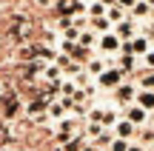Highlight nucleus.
<instances>
[{
  "label": "nucleus",
  "instance_id": "nucleus-21",
  "mask_svg": "<svg viewBox=\"0 0 154 151\" xmlns=\"http://www.w3.org/2000/svg\"><path fill=\"white\" fill-rule=\"evenodd\" d=\"M109 151H128V140H120V137H114V143L109 146Z\"/></svg>",
  "mask_w": 154,
  "mask_h": 151
},
{
  "label": "nucleus",
  "instance_id": "nucleus-13",
  "mask_svg": "<svg viewBox=\"0 0 154 151\" xmlns=\"http://www.w3.org/2000/svg\"><path fill=\"white\" fill-rule=\"evenodd\" d=\"M128 46H131V54H134V57H143L146 51L151 49V46H149V37H146V34H143V37H140V34H137V37H131V40H128Z\"/></svg>",
  "mask_w": 154,
  "mask_h": 151
},
{
  "label": "nucleus",
  "instance_id": "nucleus-2",
  "mask_svg": "<svg viewBox=\"0 0 154 151\" xmlns=\"http://www.w3.org/2000/svg\"><path fill=\"white\" fill-rule=\"evenodd\" d=\"M137 91H140V89L131 83V80H123V83L114 89V103H117L120 108H128V106L134 103V97H137Z\"/></svg>",
  "mask_w": 154,
  "mask_h": 151
},
{
  "label": "nucleus",
  "instance_id": "nucleus-31",
  "mask_svg": "<svg viewBox=\"0 0 154 151\" xmlns=\"http://www.w3.org/2000/svg\"><path fill=\"white\" fill-rule=\"evenodd\" d=\"M151 17H154V6H151Z\"/></svg>",
  "mask_w": 154,
  "mask_h": 151
},
{
  "label": "nucleus",
  "instance_id": "nucleus-10",
  "mask_svg": "<svg viewBox=\"0 0 154 151\" xmlns=\"http://www.w3.org/2000/svg\"><path fill=\"white\" fill-rule=\"evenodd\" d=\"M134 134H137V125H134V123H128L126 117L117 120V125H114V137H120V140H131Z\"/></svg>",
  "mask_w": 154,
  "mask_h": 151
},
{
  "label": "nucleus",
  "instance_id": "nucleus-30",
  "mask_svg": "<svg viewBox=\"0 0 154 151\" xmlns=\"http://www.w3.org/2000/svg\"><path fill=\"white\" fill-rule=\"evenodd\" d=\"M146 3H149V6H154V0H146Z\"/></svg>",
  "mask_w": 154,
  "mask_h": 151
},
{
  "label": "nucleus",
  "instance_id": "nucleus-32",
  "mask_svg": "<svg viewBox=\"0 0 154 151\" xmlns=\"http://www.w3.org/2000/svg\"><path fill=\"white\" fill-rule=\"evenodd\" d=\"M0 3H3V0H0Z\"/></svg>",
  "mask_w": 154,
  "mask_h": 151
},
{
  "label": "nucleus",
  "instance_id": "nucleus-22",
  "mask_svg": "<svg viewBox=\"0 0 154 151\" xmlns=\"http://www.w3.org/2000/svg\"><path fill=\"white\" fill-rule=\"evenodd\" d=\"M143 89H149V91H154V71H149L143 77Z\"/></svg>",
  "mask_w": 154,
  "mask_h": 151
},
{
  "label": "nucleus",
  "instance_id": "nucleus-7",
  "mask_svg": "<svg viewBox=\"0 0 154 151\" xmlns=\"http://www.w3.org/2000/svg\"><path fill=\"white\" fill-rule=\"evenodd\" d=\"M0 103H3V114L6 117H17V111H20V97H17L14 91H3Z\"/></svg>",
  "mask_w": 154,
  "mask_h": 151
},
{
  "label": "nucleus",
  "instance_id": "nucleus-20",
  "mask_svg": "<svg viewBox=\"0 0 154 151\" xmlns=\"http://www.w3.org/2000/svg\"><path fill=\"white\" fill-rule=\"evenodd\" d=\"M103 125H97V123H88L86 125V140H94V137H100V134H103Z\"/></svg>",
  "mask_w": 154,
  "mask_h": 151
},
{
  "label": "nucleus",
  "instance_id": "nucleus-25",
  "mask_svg": "<svg viewBox=\"0 0 154 151\" xmlns=\"http://www.w3.org/2000/svg\"><path fill=\"white\" fill-rule=\"evenodd\" d=\"M80 151H100V148H97V146H94V143H88V140H86V146H83Z\"/></svg>",
  "mask_w": 154,
  "mask_h": 151
},
{
  "label": "nucleus",
  "instance_id": "nucleus-23",
  "mask_svg": "<svg viewBox=\"0 0 154 151\" xmlns=\"http://www.w3.org/2000/svg\"><path fill=\"white\" fill-rule=\"evenodd\" d=\"M143 63H146L149 68H154V49H149V51L143 54Z\"/></svg>",
  "mask_w": 154,
  "mask_h": 151
},
{
  "label": "nucleus",
  "instance_id": "nucleus-29",
  "mask_svg": "<svg viewBox=\"0 0 154 151\" xmlns=\"http://www.w3.org/2000/svg\"><path fill=\"white\" fill-rule=\"evenodd\" d=\"M51 151H63V146H57V148H51Z\"/></svg>",
  "mask_w": 154,
  "mask_h": 151
},
{
  "label": "nucleus",
  "instance_id": "nucleus-16",
  "mask_svg": "<svg viewBox=\"0 0 154 151\" xmlns=\"http://www.w3.org/2000/svg\"><path fill=\"white\" fill-rule=\"evenodd\" d=\"M97 40H100V34H97V32H91V29H86V32H80L77 43H80L83 49H88V51H91L94 46H97Z\"/></svg>",
  "mask_w": 154,
  "mask_h": 151
},
{
  "label": "nucleus",
  "instance_id": "nucleus-1",
  "mask_svg": "<svg viewBox=\"0 0 154 151\" xmlns=\"http://www.w3.org/2000/svg\"><path fill=\"white\" fill-rule=\"evenodd\" d=\"M88 123H97V125H103V128H114L117 125V108H111V106H94V108H88Z\"/></svg>",
  "mask_w": 154,
  "mask_h": 151
},
{
  "label": "nucleus",
  "instance_id": "nucleus-18",
  "mask_svg": "<svg viewBox=\"0 0 154 151\" xmlns=\"http://www.w3.org/2000/svg\"><path fill=\"white\" fill-rule=\"evenodd\" d=\"M106 17H109V20L117 26L120 20H126V9H123L120 3H114V6H109V9H106Z\"/></svg>",
  "mask_w": 154,
  "mask_h": 151
},
{
  "label": "nucleus",
  "instance_id": "nucleus-15",
  "mask_svg": "<svg viewBox=\"0 0 154 151\" xmlns=\"http://www.w3.org/2000/svg\"><path fill=\"white\" fill-rule=\"evenodd\" d=\"M109 68V63H106V57H91V60L86 63V71L91 74V77H100V74Z\"/></svg>",
  "mask_w": 154,
  "mask_h": 151
},
{
  "label": "nucleus",
  "instance_id": "nucleus-26",
  "mask_svg": "<svg viewBox=\"0 0 154 151\" xmlns=\"http://www.w3.org/2000/svg\"><path fill=\"white\" fill-rule=\"evenodd\" d=\"M117 3H120V6H123V9H131V6H134V3H137V0H117Z\"/></svg>",
  "mask_w": 154,
  "mask_h": 151
},
{
  "label": "nucleus",
  "instance_id": "nucleus-6",
  "mask_svg": "<svg viewBox=\"0 0 154 151\" xmlns=\"http://www.w3.org/2000/svg\"><path fill=\"white\" fill-rule=\"evenodd\" d=\"M111 32L117 34L120 40H131V37H137V20H131V17H126V20H120Z\"/></svg>",
  "mask_w": 154,
  "mask_h": 151
},
{
  "label": "nucleus",
  "instance_id": "nucleus-12",
  "mask_svg": "<svg viewBox=\"0 0 154 151\" xmlns=\"http://www.w3.org/2000/svg\"><path fill=\"white\" fill-rule=\"evenodd\" d=\"M88 29H91V32H97V34H109L111 29H114V23L109 20V17H91V23H88Z\"/></svg>",
  "mask_w": 154,
  "mask_h": 151
},
{
  "label": "nucleus",
  "instance_id": "nucleus-17",
  "mask_svg": "<svg viewBox=\"0 0 154 151\" xmlns=\"http://www.w3.org/2000/svg\"><path fill=\"white\" fill-rule=\"evenodd\" d=\"M88 143H94V146H97L100 151H109V146L114 143V128H106L100 137H94V140H88Z\"/></svg>",
  "mask_w": 154,
  "mask_h": 151
},
{
  "label": "nucleus",
  "instance_id": "nucleus-5",
  "mask_svg": "<svg viewBox=\"0 0 154 151\" xmlns=\"http://www.w3.org/2000/svg\"><path fill=\"white\" fill-rule=\"evenodd\" d=\"M120 43H123V40L117 37L114 32L100 34V40H97V46H100V51H103V54H117V51H120Z\"/></svg>",
  "mask_w": 154,
  "mask_h": 151
},
{
  "label": "nucleus",
  "instance_id": "nucleus-11",
  "mask_svg": "<svg viewBox=\"0 0 154 151\" xmlns=\"http://www.w3.org/2000/svg\"><path fill=\"white\" fill-rule=\"evenodd\" d=\"M134 103H137L140 108H146V111H154V91H149V89H140L137 91V97H134Z\"/></svg>",
  "mask_w": 154,
  "mask_h": 151
},
{
  "label": "nucleus",
  "instance_id": "nucleus-4",
  "mask_svg": "<svg viewBox=\"0 0 154 151\" xmlns=\"http://www.w3.org/2000/svg\"><path fill=\"white\" fill-rule=\"evenodd\" d=\"M123 80H126V74H123L120 68L114 66V68H106V71L97 77V86H100V89H111V91H114L117 86L123 83Z\"/></svg>",
  "mask_w": 154,
  "mask_h": 151
},
{
  "label": "nucleus",
  "instance_id": "nucleus-24",
  "mask_svg": "<svg viewBox=\"0 0 154 151\" xmlns=\"http://www.w3.org/2000/svg\"><path fill=\"white\" fill-rule=\"evenodd\" d=\"M146 37H149V40H154V20L149 23V26H146Z\"/></svg>",
  "mask_w": 154,
  "mask_h": 151
},
{
  "label": "nucleus",
  "instance_id": "nucleus-8",
  "mask_svg": "<svg viewBox=\"0 0 154 151\" xmlns=\"http://www.w3.org/2000/svg\"><path fill=\"white\" fill-rule=\"evenodd\" d=\"M126 120H128V123H134V125L140 128V125L149 123V111H146V108H140L137 103H131V106L126 108Z\"/></svg>",
  "mask_w": 154,
  "mask_h": 151
},
{
  "label": "nucleus",
  "instance_id": "nucleus-27",
  "mask_svg": "<svg viewBox=\"0 0 154 151\" xmlns=\"http://www.w3.org/2000/svg\"><path fill=\"white\" fill-rule=\"evenodd\" d=\"M128 151H149V148H143L140 143H137V146H131V143H128Z\"/></svg>",
  "mask_w": 154,
  "mask_h": 151
},
{
  "label": "nucleus",
  "instance_id": "nucleus-3",
  "mask_svg": "<svg viewBox=\"0 0 154 151\" xmlns=\"http://www.w3.org/2000/svg\"><path fill=\"white\" fill-rule=\"evenodd\" d=\"M54 66L60 68V74L63 77H69V80H74L77 74L83 71V66L77 60H72V57H66V54H60V51H57V57H54Z\"/></svg>",
  "mask_w": 154,
  "mask_h": 151
},
{
  "label": "nucleus",
  "instance_id": "nucleus-14",
  "mask_svg": "<svg viewBox=\"0 0 154 151\" xmlns=\"http://www.w3.org/2000/svg\"><path fill=\"white\" fill-rule=\"evenodd\" d=\"M134 137L140 140V146H143V148L154 146V125H149V123H146V125H140V128H137V134H134Z\"/></svg>",
  "mask_w": 154,
  "mask_h": 151
},
{
  "label": "nucleus",
  "instance_id": "nucleus-28",
  "mask_svg": "<svg viewBox=\"0 0 154 151\" xmlns=\"http://www.w3.org/2000/svg\"><path fill=\"white\" fill-rule=\"evenodd\" d=\"M100 3H103V6H114L117 0H100Z\"/></svg>",
  "mask_w": 154,
  "mask_h": 151
},
{
  "label": "nucleus",
  "instance_id": "nucleus-9",
  "mask_svg": "<svg viewBox=\"0 0 154 151\" xmlns=\"http://www.w3.org/2000/svg\"><path fill=\"white\" fill-rule=\"evenodd\" d=\"M128 14H131V20H137V23H146L151 17V6L146 3V0H137V3L128 9Z\"/></svg>",
  "mask_w": 154,
  "mask_h": 151
},
{
  "label": "nucleus",
  "instance_id": "nucleus-19",
  "mask_svg": "<svg viewBox=\"0 0 154 151\" xmlns=\"http://www.w3.org/2000/svg\"><path fill=\"white\" fill-rule=\"evenodd\" d=\"M106 9H109V6H103L100 0H88L86 14H88V17H103V14H106Z\"/></svg>",
  "mask_w": 154,
  "mask_h": 151
}]
</instances>
